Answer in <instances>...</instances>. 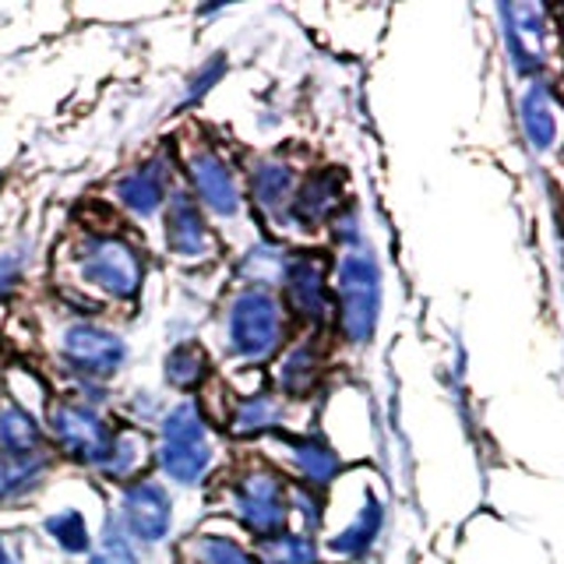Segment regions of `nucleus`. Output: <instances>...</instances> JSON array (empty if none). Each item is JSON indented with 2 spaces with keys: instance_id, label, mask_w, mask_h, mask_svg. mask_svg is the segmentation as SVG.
I'll return each mask as SVG.
<instances>
[{
  "instance_id": "29",
  "label": "nucleus",
  "mask_w": 564,
  "mask_h": 564,
  "mask_svg": "<svg viewBox=\"0 0 564 564\" xmlns=\"http://www.w3.org/2000/svg\"><path fill=\"white\" fill-rule=\"evenodd\" d=\"M0 564H11V557H8V551H4V543H0Z\"/></svg>"
},
{
  "instance_id": "16",
  "label": "nucleus",
  "mask_w": 564,
  "mask_h": 564,
  "mask_svg": "<svg viewBox=\"0 0 564 564\" xmlns=\"http://www.w3.org/2000/svg\"><path fill=\"white\" fill-rule=\"evenodd\" d=\"M335 208V184L328 181V173H317L311 181L293 194V216L304 223L325 219Z\"/></svg>"
},
{
  "instance_id": "7",
  "label": "nucleus",
  "mask_w": 564,
  "mask_h": 564,
  "mask_svg": "<svg viewBox=\"0 0 564 564\" xmlns=\"http://www.w3.org/2000/svg\"><path fill=\"white\" fill-rule=\"evenodd\" d=\"M64 357L67 364L93 378H110L120 370L128 346H123L113 332H106L99 325H70L64 332Z\"/></svg>"
},
{
  "instance_id": "26",
  "label": "nucleus",
  "mask_w": 564,
  "mask_h": 564,
  "mask_svg": "<svg viewBox=\"0 0 564 564\" xmlns=\"http://www.w3.org/2000/svg\"><path fill=\"white\" fill-rule=\"evenodd\" d=\"M198 554H202V564H258L237 540H229V536H202Z\"/></svg>"
},
{
  "instance_id": "20",
  "label": "nucleus",
  "mask_w": 564,
  "mask_h": 564,
  "mask_svg": "<svg viewBox=\"0 0 564 564\" xmlns=\"http://www.w3.org/2000/svg\"><path fill=\"white\" fill-rule=\"evenodd\" d=\"M279 423V405L272 395H251L237 405L234 413V431L237 434H261V431H272Z\"/></svg>"
},
{
  "instance_id": "4",
  "label": "nucleus",
  "mask_w": 564,
  "mask_h": 564,
  "mask_svg": "<svg viewBox=\"0 0 564 564\" xmlns=\"http://www.w3.org/2000/svg\"><path fill=\"white\" fill-rule=\"evenodd\" d=\"M82 275H85V282L99 286L106 296L131 300L141 290L145 264H141L138 251L128 240L96 237V240H88L82 251Z\"/></svg>"
},
{
  "instance_id": "5",
  "label": "nucleus",
  "mask_w": 564,
  "mask_h": 564,
  "mask_svg": "<svg viewBox=\"0 0 564 564\" xmlns=\"http://www.w3.org/2000/svg\"><path fill=\"white\" fill-rule=\"evenodd\" d=\"M234 511L247 533H254L258 540H272L282 533V525H286V516H290L286 487H282V480L272 473H247L237 484Z\"/></svg>"
},
{
  "instance_id": "30",
  "label": "nucleus",
  "mask_w": 564,
  "mask_h": 564,
  "mask_svg": "<svg viewBox=\"0 0 564 564\" xmlns=\"http://www.w3.org/2000/svg\"><path fill=\"white\" fill-rule=\"evenodd\" d=\"M11 564H14V561H11Z\"/></svg>"
},
{
  "instance_id": "23",
  "label": "nucleus",
  "mask_w": 564,
  "mask_h": 564,
  "mask_svg": "<svg viewBox=\"0 0 564 564\" xmlns=\"http://www.w3.org/2000/svg\"><path fill=\"white\" fill-rule=\"evenodd\" d=\"M46 533L53 543H61L64 551L70 554H82L88 551V525L82 519V511H57V516H50L46 519Z\"/></svg>"
},
{
  "instance_id": "9",
  "label": "nucleus",
  "mask_w": 564,
  "mask_h": 564,
  "mask_svg": "<svg viewBox=\"0 0 564 564\" xmlns=\"http://www.w3.org/2000/svg\"><path fill=\"white\" fill-rule=\"evenodd\" d=\"M191 184H194V194H198L202 205L212 212V216H234V212L240 208V187L216 152H194L191 155Z\"/></svg>"
},
{
  "instance_id": "6",
  "label": "nucleus",
  "mask_w": 564,
  "mask_h": 564,
  "mask_svg": "<svg viewBox=\"0 0 564 564\" xmlns=\"http://www.w3.org/2000/svg\"><path fill=\"white\" fill-rule=\"evenodd\" d=\"M46 420H50L53 441H57L70 458L102 466V458L110 455V445H113L110 427H106L93 410H85V405L61 402V405H53Z\"/></svg>"
},
{
  "instance_id": "25",
  "label": "nucleus",
  "mask_w": 564,
  "mask_h": 564,
  "mask_svg": "<svg viewBox=\"0 0 564 564\" xmlns=\"http://www.w3.org/2000/svg\"><path fill=\"white\" fill-rule=\"evenodd\" d=\"M314 370H317L314 352H311L307 346H300V349H293V352H290L286 360H282L279 381H282V388H286L290 395H300V392H307V388H311Z\"/></svg>"
},
{
  "instance_id": "27",
  "label": "nucleus",
  "mask_w": 564,
  "mask_h": 564,
  "mask_svg": "<svg viewBox=\"0 0 564 564\" xmlns=\"http://www.w3.org/2000/svg\"><path fill=\"white\" fill-rule=\"evenodd\" d=\"M93 564H138V557L131 551V543L123 540L117 529H110V533L102 536V546H99V554L93 557Z\"/></svg>"
},
{
  "instance_id": "8",
  "label": "nucleus",
  "mask_w": 564,
  "mask_h": 564,
  "mask_svg": "<svg viewBox=\"0 0 564 564\" xmlns=\"http://www.w3.org/2000/svg\"><path fill=\"white\" fill-rule=\"evenodd\" d=\"M120 519H123V529L141 543L166 540L170 522H173L170 494L152 480L131 484L120 501Z\"/></svg>"
},
{
  "instance_id": "10",
  "label": "nucleus",
  "mask_w": 564,
  "mask_h": 564,
  "mask_svg": "<svg viewBox=\"0 0 564 564\" xmlns=\"http://www.w3.org/2000/svg\"><path fill=\"white\" fill-rule=\"evenodd\" d=\"M166 243L176 258H187V261L208 258V251H212V229L205 226L202 212L194 208L184 194L173 198V205L166 212Z\"/></svg>"
},
{
  "instance_id": "17",
  "label": "nucleus",
  "mask_w": 564,
  "mask_h": 564,
  "mask_svg": "<svg viewBox=\"0 0 564 564\" xmlns=\"http://www.w3.org/2000/svg\"><path fill=\"white\" fill-rule=\"evenodd\" d=\"M290 187H293V173L286 170V166H279V163H264L258 173H254V184H251V191H254V202L261 205V208H282L290 198Z\"/></svg>"
},
{
  "instance_id": "22",
  "label": "nucleus",
  "mask_w": 564,
  "mask_h": 564,
  "mask_svg": "<svg viewBox=\"0 0 564 564\" xmlns=\"http://www.w3.org/2000/svg\"><path fill=\"white\" fill-rule=\"evenodd\" d=\"M264 564H317V551L311 536L279 533L272 540H264Z\"/></svg>"
},
{
  "instance_id": "12",
  "label": "nucleus",
  "mask_w": 564,
  "mask_h": 564,
  "mask_svg": "<svg viewBox=\"0 0 564 564\" xmlns=\"http://www.w3.org/2000/svg\"><path fill=\"white\" fill-rule=\"evenodd\" d=\"M0 448L4 458H43V431L22 405H0Z\"/></svg>"
},
{
  "instance_id": "3",
  "label": "nucleus",
  "mask_w": 564,
  "mask_h": 564,
  "mask_svg": "<svg viewBox=\"0 0 564 564\" xmlns=\"http://www.w3.org/2000/svg\"><path fill=\"white\" fill-rule=\"evenodd\" d=\"M339 325L349 343H367L378 322V264L367 254H346L339 264Z\"/></svg>"
},
{
  "instance_id": "2",
  "label": "nucleus",
  "mask_w": 564,
  "mask_h": 564,
  "mask_svg": "<svg viewBox=\"0 0 564 564\" xmlns=\"http://www.w3.org/2000/svg\"><path fill=\"white\" fill-rule=\"evenodd\" d=\"M226 335H229V349H234L237 357H243V360L269 357V352H275L282 343L279 300L261 286L240 290L234 304H229Z\"/></svg>"
},
{
  "instance_id": "24",
  "label": "nucleus",
  "mask_w": 564,
  "mask_h": 564,
  "mask_svg": "<svg viewBox=\"0 0 564 564\" xmlns=\"http://www.w3.org/2000/svg\"><path fill=\"white\" fill-rule=\"evenodd\" d=\"M205 375H208V364H205V357L194 346H181V349L170 352V360H166V378H170V384H176V388H194Z\"/></svg>"
},
{
  "instance_id": "1",
  "label": "nucleus",
  "mask_w": 564,
  "mask_h": 564,
  "mask_svg": "<svg viewBox=\"0 0 564 564\" xmlns=\"http://www.w3.org/2000/svg\"><path fill=\"white\" fill-rule=\"evenodd\" d=\"M212 466L205 416L194 402H181L159 427V469L176 484H198Z\"/></svg>"
},
{
  "instance_id": "28",
  "label": "nucleus",
  "mask_w": 564,
  "mask_h": 564,
  "mask_svg": "<svg viewBox=\"0 0 564 564\" xmlns=\"http://www.w3.org/2000/svg\"><path fill=\"white\" fill-rule=\"evenodd\" d=\"M18 272H22V258H14V254L0 258V300H4V296H8V290L14 286Z\"/></svg>"
},
{
  "instance_id": "19",
  "label": "nucleus",
  "mask_w": 564,
  "mask_h": 564,
  "mask_svg": "<svg viewBox=\"0 0 564 564\" xmlns=\"http://www.w3.org/2000/svg\"><path fill=\"white\" fill-rule=\"evenodd\" d=\"M141 463H145V441L138 434H117L113 445H110V455L102 458V473L113 476V480H123V476H131Z\"/></svg>"
},
{
  "instance_id": "18",
  "label": "nucleus",
  "mask_w": 564,
  "mask_h": 564,
  "mask_svg": "<svg viewBox=\"0 0 564 564\" xmlns=\"http://www.w3.org/2000/svg\"><path fill=\"white\" fill-rule=\"evenodd\" d=\"M525 131L533 138L536 149H551L554 145V134H557V120H554V110L551 102H546V93L543 88H533L525 99Z\"/></svg>"
},
{
  "instance_id": "21",
  "label": "nucleus",
  "mask_w": 564,
  "mask_h": 564,
  "mask_svg": "<svg viewBox=\"0 0 564 564\" xmlns=\"http://www.w3.org/2000/svg\"><path fill=\"white\" fill-rule=\"evenodd\" d=\"M378 529H381V508H378V501H367V508L360 511V519L352 522L339 540H332V546L339 554H364L367 546L375 543Z\"/></svg>"
},
{
  "instance_id": "14",
  "label": "nucleus",
  "mask_w": 564,
  "mask_h": 564,
  "mask_svg": "<svg viewBox=\"0 0 564 564\" xmlns=\"http://www.w3.org/2000/svg\"><path fill=\"white\" fill-rule=\"evenodd\" d=\"M290 452H293V463L300 469L307 484H328L335 473H339V455H335L325 441L317 437H293L290 441Z\"/></svg>"
},
{
  "instance_id": "13",
  "label": "nucleus",
  "mask_w": 564,
  "mask_h": 564,
  "mask_svg": "<svg viewBox=\"0 0 564 564\" xmlns=\"http://www.w3.org/2000/svg\"><path fill=\"white\" fill-rule=\"evenodd\" d=\"M163 194H166V173L155 163L128 173L117 184V198L128 205L134 216H152V212L163 205Z\"/></svg>"
},
{
  "instance_id": "11",
  "label": "nucleus",
  "mask_w": 564,
  "mask_h": 564,
  "mask_svg": "<svg viewBox=\"0 0 564 564\" xmlns=\"http://www.w3.org/2000/svg\"><path fill=\"white\" fill-rule=\"evenodd\" d=\"M282 275H286L290 304H293V311L300 317H307V322H317V317H325V304H328L325 261H317V258H296Z\"/></svg>"
},
{
  "instance_id": "15",
  "label": "nucleus",
  "mask_w": 564,
  "mask_h": 564,
  "mask_svg": "<svg viewBox=\"0 0 564 564\" xmlns=\"http://www.w3.org/2000/svg\"><path fill=\"white\" fill-rule=\"evenodd\" d=\"M43 480V458H0V505L25 498Z\"/></svg>"
}]
</instances>
